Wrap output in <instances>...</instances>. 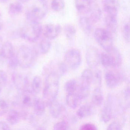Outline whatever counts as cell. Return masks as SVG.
I'll return each instance as SVG.
<instances>
[{"mask_svg": "<svg viewBox=\"0 0 130 130\" xmlns=\"http://www.w3.org/2000/svg\"><path fill=\"white\" fill-rule=\"evenodd\" d=\"M42 87V80L39 76H35L31 80V90L35 94H38L41 92Z\"/></svg>", "mask_w": 130, "mask_h": 130, "instance_id": "83f0119b", "label": "cell"}, {"mask_svg": "<svg viewBox=\"0 0 130 130\" xmlns=\"http://www.w3.org/2000/svg\"><path fill=\"white\" fill-rule=\"evenodd\" d=\"M102 4L106 14H118V0H102Z\"/></svg>", "mask_w": 130, "mask_h": 130, "instance_id": "2e32d148", "label": "cell"}, {"mask_svg": "<svg viewBox=\"0 0 130 130\" xmlns=\"http://www.w3.org/2000/svg\"><path fill=\"white\" fill-rule=\"evenodd\" d=\"M67 70L68 67L64 63L53 61L44 67L43 73L45 75L56 73L61 77L67 73Z\"/></svg>", "mask_w": 130, "mask_h": 130, "instance_id": "ba28073f", "label": "cell"}, {"mask_svg": "<svg viewBox=\"0 0 130 130\" xmlns=\"http://www.w3.org/2000/svg\"><path fill=\"white\" fill-rule=\"evenodd\" d=\"M121 74L111 70L106 71L105 75L106 85L110 88H114L118 86L122 79Z\"/></svg>", "mask_w": 130, "mask_h": 130, "instance_id": "7c38bea8", "label": "cell"}, {"mask_svg": "<svg viewBox=\"0 0 130 130\" xmlns=\"http://www.w3.org/2000/svg\"><path fill=\"white\" fill-rule=\"evenodd\" d=\"M64 31L66 37L70 40L73 39L76 33L75 26L71 24H66L64 28Z\"/></svg>", "mask_w": 130, "mask_h": 130, "instance_id": "d6a6232c", "label": "cell"}, {"mask_svg": "<svg viewBox=\"0 0 130 130\" xmlns=\"http://www.w3.org/2000/svg\"><path fill=\"white\" fill-rule=\"evenodd\" d=\"M118 14H106L105 17V23L107 29L111 33L115 35L118 29Z\"/></svg>", "mask_w": 130, "mask_h": 130, "instance_id": "5bb4252c", "label": "cell"}, {"mask_svg": "<svg viewBox=\"0 0 130 130\" xmlns=\"http://www.w3.org/2000/svg\"><path fill=\"white\" fill-rule=\"evenodd\" d=\"M89 16H87L92 23H96L100 20L102 17V12L100 7L97 4L92 2L91 8L89 11Z\"/></svg>", "mask_w": 130, "mask_h": 130, "instance_id": "e0dca14e", "label": "cell"}, {"mask_svg": "<svg viewBox=\"0 0 130 130\" xmlns=\"http://www.w3.org/2000/svg\"><path fill=\"white\" fill-rule=\"evenodd\" d=\"M3 38L1 37V36L0 35V52H1V48H2V46H3Z\"/></svg>", "mask_w": 130, "mask_h": 130, "instance_id": "bcb514c9", "label": "cell"}, {"mask_svg": "<svg viewBox=\"0 0 130 130\" xmlns=\"http://www.w3.org/2000/svg\"><path fill=\"white\" fill-rule=\"evenodd\" d=\"M23 9V6L21 3L13 2L9 5L8 12L10 15H17L22 12Z\"/></svg>", "mask_w": 130, "mask_h": 130, "instance_id": "4316f807", "label": "cell"}, {"mask_svg": "<svg viewBox=\"0 0 130 130\" xmlns=\"http://www.w3.org/2000/svg\"><path fill=\"white\" fill-rule=\"evenodd\" d=\"M3 21L2 19V16L0 14V30H1V29L3 28Z\"/></svg>", "mask_w": 130, "mask_h": 130, "instance_id": "7dc6e473", "label": "cell"}, {"mask_svg": "<svg viewBox=\"0 0 130 130\" xmlns=\"http://www.w3.org/2000/svg\"><path fill=\"white\" fill-rule=\"evenodd\" d=\"M8 76L4 71L0 70V86H5L8 82Z\"/></svg>", "mask_w": 130, "mask_h": 130, "instance_id": "ab89813d", "label": "cell"}, {"mask_svg": "<svg viewBox=\"0 0 130 130\" xmlns=\"http://www.w3.org/2000/svg\"><path fill=\"white\" fill-rule=\"evenodd\" d=\"M42 26L39 22L27 20L20 31L22 38L27 41L35 42L42 34Z\"/></svg>", "mask_w": 130, "mask_h": 130, "instance_id": "7a4b0ae2", "label": "cell"}, {"mask_svg": "<svg viewBox=\"0 0 130 130\" xmlns=\"http://www.w3.org/2000/svg\"><path fill=\"white\" fill-rule=\"evenodd\" d=\"M94 79L93 73L91 70L86 69L82 73L81 82L90 85Z\"/></svg>", "mask_w": 130, "mask_h": 130, "instance_id": "1f68e13d", "label": "cell"}, {"mask_svg": "<svg viewBox=\"0 0 130 130\" xmlns=\"http://www.w3.org/2000/svg\"><path fill=\"white\" fill-rule=\"evenodd\" d=\"M69 128L68 122L64 121L57 122L54 126V129L55 130H68Z\"/></svg>", "mask_w": 130, "mask_h": 130, "instance_id": "d590c367", "label": "cell"}, {"mask_svg": "<svg viewBox=\"0 0 130 130\" xmlns=\"http://www.w3.org/2000/svg\"><path fill=\"white\" fill-rule=\"evenodd\" d=\"M94 36L99 44L106 52L113 47L112 35L107 29L102 28L96 29Z\"/></svg>", "mask_w": 130, "mask_h": 130, "instance_id": "5b68a950", "label": "cell"}, {"mask_svg": "<svg viewBox=\"0 0 130 130\" xmlns=\"http://www.w3.org/2000/svg\"><path fill=\"white\" fill-rule=\"evenodd\" d=\"M21 119L20 112L15 109H12L7 114L6 119L10 124L14 125L18 124Z\"/></svg>", "mask_w": 130, "mask_h": 130, "instance_id": "484cf974", "label": "cell"}, {"mask_svg": "<svg viewBox=\"0 0 130 130\" xmlns=\"http://www.w3.org/2000/svg\"><path fill=\"white\" fill-rule=\"evenodd\" d=\"M100 61L105 67L112 66V61L110 55L108 53H102L100 54Z\"/></svg>", "mask_w": 130, "mask_h": 130, "instance_id": "e575fe53", "label": "cell"}, {"mask_svg": "<svg viewBox=\"0 0 130 130\" xmlns=\"http://www.w3.org/2000/svg\"><path fill=\"white\" fill-rule=\"evenodd\" d=\"M51 40L45 36L42 37L41 36L35 42H37V44L34 48L38 54H45L49 52L51 47Z\"/></svg>", "mask_w": 130, "mask_h": 130, "instance_id": "4fadbf2b", "label": "cell"}, {"mask_svg": "<svg viewBox=\"0 0 130 130\" xmlns=\"http://www.w3.org/2000/svg\"><path fill=\"white\" fill-rule=\"evenodd\" d=\"M65 3L64 0H52L51 6L55 12H59L63 10Z\"/></svg>", "mask_w": 130, "mask_h": 130, "instance_id": "836d02e7", "label": "cell"}, {"mask_svg": "<svg viewBox=\"0 0 130 130\" xmlns=\"http://www.w3.org/2000/svg\"><path fill=\"white\" fill-rule=\"evenodd\" d=\"M12 79L14 86L19 90L22 91L30 90L29 88L30 80L28 76H24L19 73H14L12 75Z\"/></svg>", "mask_w": 130, "mask_h": 130, "instance_id": "9c48e42d", "label": "cell"}, {"mask_svg": "<svg viewBox=\"0 0 130 130\" xmlns=\"http://www.w3.org/2000/svg\"><path fill=\"white\" fill-rule=\"evenodd\" d=\"M80 27L84 33L87 36H89L92 31V23L88 17L82 16L79 20Z\"/></svg>", "mask_w": 130, "mask_h": 130, "instance_id": "ffe728a7", "label": "cell"}, {"mask_svg": "<svg viewBox=\"0 0 130 130\" xmlns=\"http://www.w3.org/2000/svg\"><path fill=\"white\" fill-rule=\"evenodd\" d=\"M80 130H96L97 128L96 126L91 123H86L80 126Z\"/></svg>", "mask_w": 130, "mask_h": 130, "instance_id": "b9f144b4", "label": "cell"}, {"mask_svg": "<svg viewBox=\"0 0 130 130\" xmlns=\"http://www.w3.org/2000/svg\"><path fill=\"white\" fill-rule=\"evenodd\" d=\"M108 130H122V125L118 122L114 121L111 123L108 126L107 128Z\"/></svg>", "mask_w": 130, "mask_h": 130, "instance_id": "60d3db41", "label": "cell"}, {"mask_svg": "<svg viewBox=\"0 0 130 130\" xmlns=\"http://www.w3.org/2000/svg\"><path fill=\"white\" fill-rule=\"evenodd\" d=\"M46 0H35L26 12L27 20L39 22L46 16L48 7Z\"/></svg>", "mask_w": 130, "mask_h": 130, "instance_id": "3957f363", "label": "cell"}, {"mask_svg": "<svg viewBox=\"0 0 130 130\" xmlns=\"http://www.w3.org/2000/svg\"><path fill=\"white\" fill-rule=\"evenodd\" d=\"M90 85L82 82L79 84L77 90V94L79 95L82 100L85 99L89 96L90 93Z\"/></svg>", "mask_w": 130, "mask_h": 130, "instance_id": "f1b7e54d", "label": "cell"}, {"mask_svg": "<svg viewBox=\"0 0 130 130\" xmlns=\"http://www.w3.org/2000/svg\"><path fill=\"white\" fill-rule=\"evenodd\" d=\"M107 53L111 57L112 61V66L117 68L121 65L122 57L117 48L113 47L109 51L107 52Z\"/></svg>", "mask_w": 130, "mask_h": 130, "instance_id": "44dd1931", "label": "cell"}, {"mask_svg": "<svg viewBox=\"0 0 130 130\" xmlns=\"http://www.w3.org/2000/svg\"><path fill=\"white\" fill-rule=\"evenodd\" d=\"M62 28L58 24L49 23L42 27V33L44 36L52 40L57 38L61 32Z\"/></svg>", "mask_w": 130, "mask_h": 130, "instance_id": "8fae6325", "label": "cell"}, {"mask_svg": "<svg viewBox=\"0 0 130 130\" xmlns=\"http://www.w3.org/2000/svg\"><path fill=\"white\" fill-rule=\"evenodd\" d=\"M112 117V109L109 105L105 106L102 109L101 117L102 120L105 123H107L110 121Z\"/></svg>", "mask_w": 130, "mask_h": 130, "instance_id": "f546056e", "label": "cell"}, {"mask_svg": "<svg viewBox=\"0 0 130 130\" xmlns=\"http://www.w3.org/2000/svg\"><path fill=\"white\" fill-rule=\"evenodd\" d=\"M79 84L76 80H70L65 84L64 89L65 91L68 94L75 93L78 89Z\"/></svg>", "mask_w": 130, "mask_h": 130, "instance_id": "4dcf8cb0", "label": "cell"}, {"mask_svg": "<svg viewBox=\"0 0 130 130\" xmlns=\"http://www.w3.org/2000/svg\"><path fill=\"white\" fill-rule=\"evenodd\" d=\"M9 111V105L4 100L0 99V116H2Z\"/></svg>", "mask_w": 130, "mask_h": 130, "instance_id": "8d00e7d4", "label": "cell"}, {"mask_svg": "<svg viewBox=\"0 0 130 130\" xmlns=\"http://www.w3.org/2000/svg\"><path fill=\"white\" fill-rule=\"evenodd\" d=\"M92 4V0H75L76 9L82 14H87Z\"/></svg>", "mask_w": 130, "mask_h": 130, "instance_id": "d6986e66", "label": "cell"}, {"mask_svg": "<svg viewBox=\"0 0 130 130\" xmlns=\"http://www.w3.org/2000/svg\"><path fill=\"white\" fill-rule=\"evenodd\" d=\"M82 99L76 93H69L66 98L68 106L71 109H76L81 104Z\"/></svg>", "mask_w": 130, "mask_h": 130, "instance_id": "7402d4cb", "label": "cell"}, {"mask_svg": "<svg viewBox=\"0 0 130 130\" xmlns=\"http://www.w3.org/2000/svg\"><path fill=\"white\" fill-rule=\"evenodd\" d=\"M37 97L30 90L21 91L17 96L16 103L20 107L29 108L32 107Z\"/></svg>", "mask_w": 130, "mask_h": 130, "instance_id": "52a82bcc", "label": "cell"}, {"mask_svg": "<svg viewBox=\"0 0 130 130\" xmlns=\"http://www.w3.org/2000/svg\"><path fill=\"white\" fill-rule=\"evenodd\" d=\"M99 87L94 89L92 95V103L93 105L97 106L101 105L104 100L103 93Z\"/></svg>", "mask_w": 130, "mask_h": 130, "instance_id": "d4e9b609", "label": "cell"}, {"mask_svg": "<svg viewBox=\"0 0 130 130\" xmlns=\"http://www.w3.org/2000/svg\"><path fill=\"white\" fill-rule=\"evenodd\" d=\"M93 108L91 105L86 104L81 106L77 111V116L80 118H87L93 113Z\"/></svg>", "mask_w": 130, "mask_h": 130, "instance_id": "cb8c5ba5", "label": "cell"}, {"mask_svg": "<svg viewBox=\"0 0 130 130\" xmlns=\"http://www.w3.org/2000/svg\"><path fill=\"white\" fill-rule=\"evenodd\" d=\"M19 1L20 3H24L28 2L29 0H19Z\"/></svg>", "mask_w": 130, "mask_h": 130, "instance_id": "c3c4849f", "label": "cell"}, {"mask_svg": "<svg viewBox=\"0 0 130 130\" xmlns=\"http://www.w3.org/2000/svg\"><path fill=\"white\" fill-rule=\"evenodd\" d=\"M124 95L125 99L126 100H128L130 97V89L128 87L126 88L124 91Z\"/></svg>", "mask_w": 130, "mask_h": 130, "instance_id": "f6af8a7d", "label": "cell"}, {"mask_svg": "<svg viewBox=\"0 0 130 130\" xmlns=\"http://www.w3.org/2000/svg\"><path fill=\"white\" fill-rule=\"evenodd\" d=\"M48 106L50 114L54 118H58L65 113V107L55 100L50 103Z\"/></svg>", "mask_w": 130, "mask_h": 130, "instance_id": "9a60e30c", "label": "cell"}, {"mask_svg": "<svg viewBox=\"0 0 130 130\" xmlns=\"http://www.w3.org/2000/svg\"><path fill=\"white\" fill-rule=\"evenodd\" d=\"M15 54V49L12 44L9 41L4 42L0 52V57L8 59Z\"/></svg>", "mask_w": 130, "mask_h": 130, "instance_id": "ac0fdd59", "label": "cell"}, {"mask_svg": "<svg viewBox=\"0 0 130 130\" xmlns=\"http://www.w3.org/2000/svg\"><path fill=\"white\" fill-rule=\"evenodd\" d=\"M46 105L43 100L40 98H36L32 106L35 115L38 116H42L45 111Z\"/></svg>", "mask_w": 130, "mask_h": 130, "instance_id": "603a6c76", "label": "cell"}, {"mask_svg": "<svg viewBox=\"0 0 130 130\" xmlns=\"http://www.w3.org/2000/svg\"><path fill=\"white\" fill-rule=\"evenodd\" d=\"M86 59L89 67L95 68L100 62V54L97 48L93 46L87 47L86 51Z\"/></svg>", "mask_w": 130, "mask_h": 130, "instance_id": "30bf717a", "label": "cell"}, {"mask_svg": "<svg viewBox=\"0 0 130 130\" xmlns=\"http://www.w3.org/2000/svg\"><path fill=\"white\" fill-rule=\"evenodd\" d=\"M123 37L127 42H130V25L129 23L125 24L123 29Z\"/></svg>", "mask_w": 130, "mask_h": 130, "instance_id": "f35d334b", "label": "cell"}, {"mask_svg": "<svg viewBox=\"0 0 130 130\" xmlns=\"http://www.w3.org/2000/svg\"><path fill=\"white\" fill-rule=\"evenodd\" d=\"M37 55L34 48L28 45H23L16 54L19 65L22 68H29L33 65Z\"/></svg>", "mask_w": 130, "mask_h": 130, "instance_id": "277c9868", "label": "cell"}, {"mask_svg": "<svg viewBox=\"0 0 130 130\" xmlns=\"http://www.w3.org/2000/svg\"><path fill=\"white\" fill-rule=\"evenodd\" d=\"M60 77L55 73L47 75L43 90V100L46 105H48L56 100L58 94L59 79Z\"/></svg>", "mask_w": 130, "mask_h": 130, "instance_id": "6da1fadb", "label": "cell"}, {"mask_svg": "<svg viewBox=\"0 0 130 130\" xmlns=\"http://www.w3.org/2000/svg\"><path fill=\"white\" fill-rule=\"evenodd\" d=\"M95 79L97 84L99 87L102 85V74L100 71H98L95 74Z\"/></svg>", "mask_w": 130, "mask_h": 130, "instance_id": "7bdbcfd3", "label": "cell"}, {"mask_svg": "<svg viewBox=\"0 0 130 130\" xmlns=\"http://www.w3.org/2000/svg\"><path fill=\"white\" fill-rule=\"evenodd\" d=\"M8 60V66L11 69H15L19 65L16 55H14Z\"/></svg>", "mask_w": 130, "mask_h": 130, "instance_id": "74e56055", "label": "cell"}, {"mask_svg": "<svg viewBox=\"0 0 130 130\" xmlns=\"http://www.w3.org/2000/svg\"><path fill=\"white\" fill-rule=\"evenodd\" d=\"M9 125L5 122L0 121V130H7L10 129Z\"/></svg>", "mask_w": 130, "mask_h": 130, "instance_id": "ee69618b", "label": "cell"}, {"mask_svg": "<svg viewBox=\"0 0 130 130\" xmlns=\"http://www.w3.org/2000/svg\"><path fill=\"white\" fill-rule=\"evenodd\" d=\"M81 58V54L78 50L70 49L64 55V63L68 68L76 70L80 65Z\"/></svg>", "mask_w": 130, "mask_h": 130, "instance_id": "8992f818", "label": "cell"}, {"mask_svg": "<svg viewBox=\"0 0 130 130\" xmlns=\"http://www.w3.org/2000/svg\"><path fill=\"white\" fill-rule=\"evenodd\" d=\"M9 0H0V2L2 3H6Z\"/></svg>", "mask_w": 130, "mask_h": 130, "instance_id": "681fc988", "label": "cell"}, {"mask_svg": "<svg viewBox=\"0 0 130 130\" xmlns=\"http://www.w3.org/2000/svg\"><path fill=\"white\" fill-rule=\"evenodd\" d=\"M2 87H1V86H0V93H1V90H2Z\"/></svg>", "mask_w": 130, "mask_h": 130, "instance_id": "f907efd6", "label": "cell"}]
</instances>
